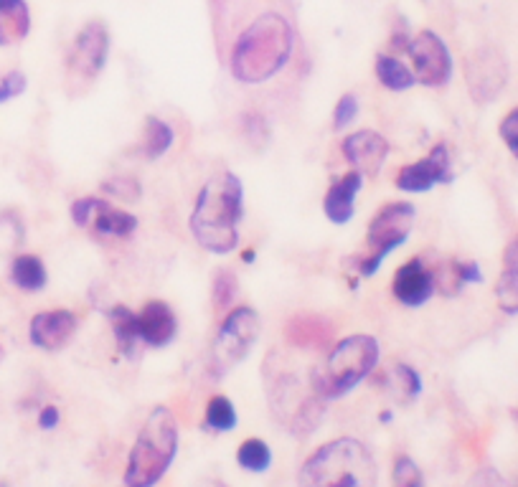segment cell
<instances>
[{"label":"cell","instance_id":"cell-5","mask_svg":"<svg viewBox=\"0 0 518 487\" xmlns=\"http://www.w3.org/2000/svg\"><path fill=\"white\" fill-rule=\"evenodd\" d=\"M265 391L270 411L293 437H310L326 416L328 401L300 384V376L285 368V358L270 353L265 361Z\"/></svg>","mask_w":518,"mask_h":487},{"label":"cell","instance_id":"cell-23","mask_svg":"<svg viewBox=\"0 0 518 487\" xmlns=\"http://www.w3.org/2000/svg\"><path fill=\"white\" fill-rule=\"evenodd\" d=\"M376 79L381 82V87H386L389 92H407V89H412L414 84H417V77H414V72L409 69L404 61L394 59V56L389 54H379L376 56Z\"/></svg>","mask_w":518,"mask_h":487},{"label":"cell","instance_id":"cell-14","mask_svg":"<svg viewBox=\"0 0 518 487\" xmlns=\"http://www.w3.org/2000/svg\"><path fill=\"white\" fill-rule=\"evenodd\" d=\"M79 318L72 310H46L31 318L28 338L41 351H61L77 335Z\"/></svg>","mask_w":518,"mask_h":487},{"label":"cell","instance_id":"cell-30","mask_svg":"<svg viewBox=\"0 0 518 487\" xmlns=\"http://www.w3.org/2000/svg\"><path fill=\"white\" fill-rule=\"evenodd\" d=\"M394 487H425V477L422 470L417 467V462L409 455H399L394 460Z\"/></svg>","mask_w":518,"mask_h":487},{"label":"cell","instance_id":"cell-25","mask_svg":"<svg viewBox=\"0 0 518 487\" xmlns=\"http://www.w3.org/2000/svg\"><path fill=\"white\" fill-rule=\"evenodd\" d=\"M237 462L242 470L254 472V475H262V472L270 470V465H272L270 444L259 437L244 439L237 449Z\"/></svg>","mask_w":518,"mask_h":487},{"label":"cell","instance_id":"cell-7","mask_svg":"<svg viewBox=\"0 0 518 487\" xmlns=\"http://www.w3.org/2000/svg\"><path fill=\"white\" fill-rule=\"evenodd\" d=\"M417 208L407 201H392L381 206L366 229V252L351 259V267L359 277H374L381 262L399 247H404L414 229Z\"/></svg>","mask_w":518,"mask_h":487},{"label":"cell","instance_id":"cell-41","mask_svg":"<svg viewBox=\"0 0 518 487\" xmlns=\"http://www.w3.org/2000/svg\"><path fill=\"white\" fill-rule=\"evenodd\" d=\"M513 419H516V422H518V409H516V411H513Z\"/></svg>","mask_w":518,"mask_h":487},{"label":"cell","instance_id":"cell-43","mask_svg":"<svg viewBox=\"0 0 518 487\" xmlns=\"http://www.w3.org/2000/svg\"><path fill=\"white\" fill-rule=\"evenodd\" d=\"M0 358H3V348H0Z\"/></svg>","mask_w":518,"mask_h":487},{"label":"cell","instance_id":"cell-19","mask_svg":"<svg viewBox=\"0 0 518 487\" xmlns=\"http://www.w3.org/2000/svg\"><path fill=\"white\" fill-rule=\"evenodd\" d=\"M89 226H92V234L102 241L127 239V236H133L138 231V219L130 211H125V208H117L110 201H105V198H97Z\"/></svg>","mask_w":518,"mask_h":487},{"label":"cell","instance_id":"cell-29","mask_svg":"<svg viewBox=\"0 0 518 487\" xmlns=\"http://www.w3.org/2000/svg\"><path fill=\"white\" fill-rule=\"evenodd\" d=\"M496 300L506 315H518V269H503L496 282Z\"/></svg>","mask_w":518,"mask_h":487},{"label":"cell","instance_id":"cell-9","mask_svg":"<svg viewBox=\"0 0 518 487\" xmlns=\"http://www.w3.org/2000/svg\"><path fill=\"white\" fill-rule=\"evenodd\" d=\"M110 56V33L102 21H89L82 31L74 36L72 51L67 56L69 82L92 84L100 77Z\"/></svg>","mask_w":518,"mask_h":487},{"label":"cell","instance_id":"cell-3","mask_svg":"<svg viewBox=\"0 0 518 487\" xmlns=\"http://www.w3.org/2000/svg\"><path fill=\"white\" fill-rule=\"evenodd\" d=\"M379 470L371 449L353 437L318 447L303 462L298 487H376Z\"/></svg>","mask_w":518,"mask_h":487},{"label":"cell","instance_id":"cell-15","mask_svg":"<svg viewBox=\"0 0 518 487\" xmlns=\"http://www.w3.org/2000/svg\"><path fill=\"white\" fill-rule=\"evenodd\" d=\"M341 153L353 168L364 173V178H374L389 158V140L374 130H359L343 140Z\"/></svg>","mask_w":518,"mask_h":487},{"label":"cell","instance_id":"cell-21","mask_svg":"<svg viewBox=\"0 0 518 487\" xmlns=\"http://www.w3.org/2000/svg\"><path fill=\"white\" fill-rule=\"evenodd\" d=\"M31 31V11L26 0H0V46H13Z\"/></svg>","mask_w":518,"mask_h":487},{"label":"cell","instance_id":"cell-2","mask_svg":"<svg viewBox=\"0 0 518 487\" xmlns=\"http://www.w3.org/2000/svg\"><path fill=\"white\" fill-rule=\"evenodd\" d=\"M244 214V186L232 170H221L204 183L193 203L191 234L211 254L234 252L239 244V221Z\"/></svg>","mask_w":518,"mask_h":487},{"label":"cell","instance_id":"cell-27","mask_svg":"<svg viewBox=\"0 0 518 487\" xmlns=\"http://www.w3.org/2000/svg\"><path fill=\"white\" fill-rule=\"evenodd\" d=\"M239 295V280L232 269H219L214 274V285H211V302H214L216 312H229L237 302Z\"/></svg>","mask_w":518,"mask_h":487},{"label":"cell","instance_id":"cell-20","mask_svg":"<svg viewBox=\"0 0 518 487\" xmlns=\"http://www.w3.org/2000/svg\"><path fill=\"white\" fill-rule=\"evenodd\" d=\"M107 320H110L112 325L117 351H120L127 361H138L140 348H143L138 312H133L127 305H112L110 312H107Z\"/></svg>","mask_w":518,"mask_h":487},{"label":"cell","instance_id":"cell-39","mask_svg":"<svg viewBox=\"0 0 518 487\" xmlns=\"http://www.w3.org/2000/svg\"><path fill=\"white\" fill-rule=\"evenodd\" d=\"M254 257H257V254H254V249H244V252H242V262L244 264H252Z\"/></svg>","mask_w":518,"mask_h":487},{"label":"cell","instance_id":"cell-18","mask_svg":"<svg viewBox=\"0 0 518 487\" xmlns=\"http://www.w3.org/2000/svg\"><path fill=\"white\" fill-rule=\"evenodd\" d=\"M138 323L145 348H166L178 335L176 312L163 300L145 302L143 310L138 312Z\"/></svg>","mask_w":518,"mask_h":487},{"label":"cell","instance_id":"cell-42","mask_svg":"<svg viewBox=\"0 0 518 487\" xmlns=\"http://www.w3.org/2000/svg\"><path fill=\"white\" fill-rule=\"evenodd\" d=\"M0 487H8V482H0Z\"/></svg>","mask_w":518,"mask_h":487},{"label":"cell","instance_id":"cell-32","mask_svg":"<svg viewBox=\"0 0 518 487\" xmlns=\"http://www.w3.org/2000/svg\"><path fill=\"white\" fill-rule=\"evenodd\" d=\"M242 132L254 148H259V145H265L270 140V127H267V120L259 112H244Z\"/></svg>","mask_w":518,"mask_h":487},{"label":"cell","instance_id":"cell-12","mask_svg":"<svg viewBox=\"0 0 518 487\" xmlns=\"http://www.w3.org/2000/svg\"><path fill=\"white\" fill-rule=\"evenodd\" d=\"M452 181H455V173H452L450 150H447V145L440 143L430 150L427 158L404 165L394 183H397L399 191L427 193L435 186H447Z\"/></svg>","mask_w":518,"mask_h":487},{"label":"cell","instance_id":"cell-13","mask_svg":"<svg viewBox=\"0 0 518 487\" xmlns=\"http://www.w3.org/2000/svg\"><path fill=\"white\" fill-rule=\"evenodd\" d=\"M392 292L404 307H422L432 300V295L437 292L435 272L427 267V262L422 257H414L409 262H404L402 267L394 272Z\"/></svg>","mask_w":518,"mask_h":487},{"label":"cell","instance_id":"cell-36","mask_svg":"<svg viewBox=\"0 0 518 487\" xmlns=\"http://www.w3.org/2000/svg\"><path fill=\"white\" fill-rule=\"evenodd\" d=\"M452 264H455V274H458V280L463 287L480 285L483 282V269L473 259H452Z\"/></svg>","mask_w":518,"mask_h":487},{"label":"cell","instance_id":"cell-8","mask_svg":"<svg viewBox=\"0 0 518 487\" xmlns=\"http://www.w3.org/2000/svg\"><path fill=\"white\" fill-rule=\"evenodd\" d=\"M259 338V315L249 305H234L221 320L211 345V376L221 378L249 356Z\"/></svg>","mask_w":518,"mask_h":487},{"label":"cell","instance_id":"cell-33","mask_svg":"<svg viewBox=\"0 0 518 487\" xmlns=\"http://www.w3.org/2000/svg\"><path fill=\"white\" fill-rule=\"evenodd\" d=\"M102 191L110 196L120 198V201H138L140 198V183L133 178H112V181L102 183Z\"/></svg>","mask_w":518,"mask_h":487},{"label":"cell","instance_id":"cell-6","mask_svg":"<svg viewBox=\"0 0 518 487\" xmlns=\"http://www.w3.org/2000/svg\"><path fill=\"white\" fill-rule=\"evenodd\" d=\"M178 455V424L166 406H155L140 427L125 467V487H155Z\"/></svg>","mask_w":518,"mask_h":487},{"label":"cell","instance_id":"cell-22","mask_svg":"<svg viewBox=\"0 0 518 487\" xmlns=\"http://www.w3.org/2000/svg\"><path fill=\"white\" fill-rule=\"evenodd\" d=\"M11 280L23 292H41L46 287V282H49L44 259L36 257V254H21V257H16L11 264Z\"/></svg>","mask_w":518,"mask_h":487},{"label":"cell","instance_id":"cell-31","mask_svg":"<svg viewBox=\"0 0 518 487\" xmlns=\"http://www.w3.org/2000/svg\"><path fill=\"white\" fill-rule=\"evenodd\" d=\"M359 110H361V104L356 94L351 92L341 94V99L336 102V110H333V130L336 132L346 130V127L359 117Z\"/></svg>","mask_w":518,"mask_h":487},{"label":"cell","instance_id":"cell-11","mask_svg":"<svg viewBox=\"0 0 518 487\" xmlns=\"http://www.w3.org/2000/svg\"><path fill=\"white\" fill-rule=\"evenodd\" d=\"M407 54L414 64V77L425 87H447L455 72L452 54L445 41L435 31L417 33L407 46Z\"/></svg>","mask_w":518,"mask_h":487},{"label":"cell","instance_id":"cell-4","mask_svg":"<svg viewBox=\"0 0 518 487\" xmlns=\"http://www.w3.org/2000/svg\"><path fill=\"white\" fill-rule=\"evenodd\" d=\"M379 358L381 348L374 335H348L338 340L328 356L310 371V389L323 401L343 399L376 371Z\"/></svg>","mask_w":518,"mask_h":487},{"label":"cell","instance_id":"cell-24","mask_svg":"<svg viewBox=\"0 0 518 487\" xmlns=\"http://www.w3.org/2000/svg\"><path fill=\"white\" fill-rule=\"evenodd\" d=\"M173 140V127L168 125L166 120H160V117L148 115L145 117V130H143V155L148 160H158L171 150Z\"/></svg>","mask_w":518,"mask_h":487},{"label":"cell","instance_id":"cell-38","mask_svg":"<svg viewBox=\"0 0 518 487\" xmlns=\"http://www.w3.org/2000/svg\"><path fill=\"white\" fill-rule=\"evenodd\" d=\"M61 424V411L59 406L54 404H46L44 409L39 411V427L44 429V432H51V429H56Z\"/></svg>","mask_w":518,"mask_h":487},{"label":"cell","instance_id":"cell-1","mask_svg":"<svg viewBox=\"0 0 518 487\" xmlns=\"http://www.w3.org/2000/svg\"><path fill=\"white\" fill-rule=\"evenodd\" d=\"M295 51V26L280 11H262L239 31L229 49V72L239 84H265Z\"/></svg>","mask_w":518,"mask_h":487},{"label":"cell","instance_id":"cell-17","mask_svg":"<svg viewBox=\"0 0 518 487\" xmlns=\"http://www.w3.org/2000/svg\"><path fill=\"white\" fill-rule=\"evenodd\" d=\"M364 188V173L353 168L331 183L323 198V214L331 224L346 226L356 216V196Z\"/></svg>","mask_w":518,"mask_h":487},{"label":"cell","instance_id":"cell-10","mask_svg":"<svg viewBox=\"0 0 518 487\" xmlns=\"http://www.w3.org/2000/svg\"><path fill=\"white\" fill-rule=\"evenodd\" d=\"M465 82L475 104L496 102L508 84V61L496 46H478L465 61Z\"/></svg>","mask_w":518,"mask_h":487},{"label":"cell","instance_id":"cell-34","mask_svg":"<svg viewBox=\"0 0 518 487\" xmlns=\"http://www.w3.org/2000/svg\"><path fill=\"white\" fill-rule=\"evenodd\" d=\"M498 135H501L508 153L518 160V107H513V110L503 117L501 125H498Z\"/></svg>","mask_w":518,"mask_h":487},{"label":"cell","instance_id":"cell-40","mask_svg":"<svg viewBox=\"0 0 518 487\" xmlns=\"http://www.w3.org/2000/svg\"><path fill=\"white\" fill-rule=\"evenodd\" d=\"M379 422H384V424L392 422V411H384V414H379Z\"/></svg>","mask_w":518,"mask_h":487},{"label":"cell","instance_id":"cell-26","mask_svg":"<svg viewBox=\"0 0 518 487\" xmlns=\"http://www.w3.org/2000/svg\"><path fill=\"white\" fill-rule=\"evenodd\" d=\"M239 422V414L234 409L232 399H226V396H211L209 404H206V414H204V424L206 429L216 434H224V432H232Z\"/></svg>","mask_w":518,"mask_h":487},{"label":"cell","instance_id":"cell-16","mask_svg":"<svg viewBox=\"0 0 518 487\" xmlns=\"http://www.w3.org/2000/svg\"><path fill=\"white\" fill-rule=\"evenodd\" d=\"M333 338H336V328L331 320L315 312H300L285 325V340L300 351H323L333 343Z\"/></svg>","mask_w":518,"mask_h":487},{"label":"cell","instance_id":"cell-28","mask_svg":"<svg viewBox=\"0 0 518 487\" xmlns=\"http://www.w3.org/2000/svg\"><path fill=\"white\" fill-rule=\"evenodd\" d=\"M389 386H394L392 394L402 401H414L422 394V376L409 363H397L389 373Z\"/></svg>","mask_w":518,"mask_h":487},{"label":"cell","instance_id":"cell-35","mask_svg":"<svg viewBox=\"0 0 518 487\" xmlns=\"http://www.w3.org/2000/svg\"><path fill=\"white\" fill-rule=\"evenodd\" d=\"M28 87V79L23 72H8L6 77H0V104L11 102V99L21 97Z\"/></svg>","mask_w":518,"mask_h":487},{"label":"cell","instance_id":"cell-37","mask_svg":"<svg viewBox=\"0 0 518 487\" xmlns=\"http://www.w3.org/2000/svg\"><path fill=\"white\" fill-rule=\"evenodd\" d=\"M94 206H97V196H84V198H77V201L72 203V208H69V214H72V221L77 226H89V221H92V214H94Z\"/></svg>","mask_w":518,"mask_h":487}]
</instances>
